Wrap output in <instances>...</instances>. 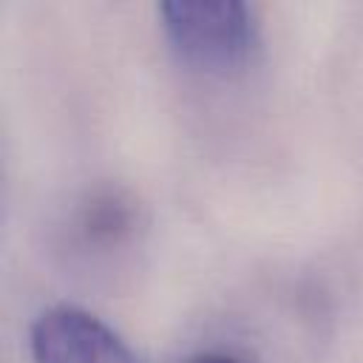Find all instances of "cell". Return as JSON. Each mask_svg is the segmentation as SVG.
<instances>
[{"mask_svg": "<svg viewBox=\"0 0 363 363\" xmlns=\"http://www.w3.org/2000/svg\"><path fill=\"white\" fill-rule=\"evenodd\" d=\"M156 14L173 57L196 74L235 77L261 51V23L244 0H162Z\"/></svg>", "mask_w": 363, "mask_h": 363, "instance_id": "1", "label": "cell"}, {"mask_svg": "<svg viewBox=\"0 0 363 363\" xmlns=\"http://www.w3.org/2000/svg\"><path fill=\"white\" fill-rule=\"evenodd\" d=\"M31 363H145L136 349L96 312L54 303L28 326Z\"/></svg>", "mask_w": 363, "mask_h": 363, "instance_id": "2", "label": "cell"}, {"mask_svg": "<svg viewBox=\"0 0 363 363\" xmlns=\"http://www.w3.org/2000/svg\"><path fill=\"white\" fill-rule=\"evenodd\" d=\"M77 230L85 244H94V247L113 244L116 247L133 230V207L116 190L96 193L82 204V210L77 216Z\"/></svg>", "mask_w": 363, "mask_h": 363, "instance_id": "3", "label": "cell"}, {"mask_svg": "<svg viewBox=\"0 0 363 363\" xmlns=\"http://www.w3.org/2000/svg\"><path fill=\"white\" fill-rule=\"evenodd\" d=\"M187 363H241V360L233 357V354H227V352H199Z\"/></svg>", "mask_w": 363, "mask_h": 363, "instance_id": "4", "label": "cell"}]
</instances>
